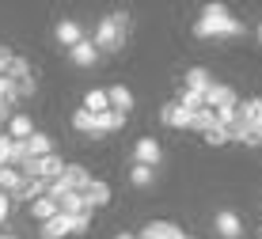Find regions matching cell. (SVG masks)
Listing matches in <instances>:
<instances>
[{"label": "cell", "instance_id": "5bb4252c", "mask_svg": "<svg viewBox=\"0 0 262 239\" xmlns=\"http://www.w3.org/2000/svg\"><path fill=\"white\" fill-rule=\"evenodd\" d=\"M65 167H69V163L61 160L57 152H53V156H46V160H38V179H46V182H57L61 175H65Z\"/></svg>", "mask_w": 262, "mask_h": 239}, {"label": "cell", "instance_id": "603a6c76", "mask_svg": "<svg viewBox=\"0 0 262 239\" xmlns=\"http://www.w3.org/2000/svg\"><path fill=\"white\" fill-rule=\"evenodd\" d=\"M72 129H76V133H92V129H95V114L80 106L76 114H72Z\"/></svg>", "mask_w": 262, "mask_h": 239}, {"label": "cell", "instance_id": "ffe728a7", "mask_svg": "<svg viewBox=\"0 0 262 239\" xmlns=\"http://www.w3.org/2000/svg\"><path fill=\"white\" fill-rule=\"evenodd\" d=\"M27 148H31L34 160H46V156H53V137L50 133H34L31 141H27Z\"/></svg>", "mask_w": 262, "mask_h": 239}, {"label": "cell", "instance_id": "7402d4cb", "mask_svg": "<svg viewBox=\"0 0 262 239\" xmlns=\"http://www.w3.org/2000/svg\"><path fill=\"white\" fill-rule=\"evenodd\" d=\"M84 198H88V205H92V209H99V205H106V201H111V186H106V182H99V179H92V186L84 190Z\"/></svg>", "mask_w": 262, "mask_h": 239}, {"label": "cell", "instance_id": "5b68a950", "mask_svg": "<svg viewBox=\"0 0 262 239\" xmlns=\"http://www.w3.org/2000/svg\"><path fill=\"white\" fill-rule=\"evenodd\" d=\"M213 228H216L221 239H239L243 235V220H239V213H232V209H221V213L213 216Z\"/></svg>", "mask_w": 262, "mask_h": 239}, {"label": "cell", "instance_id": "4fadbf2b", "mask_svg": "<svg viewBox=\"0 0 262 239\" xmlns=\"http://www.w3.org/2000/svg\"><path fill=\"white\" fill-rule=\"evenodd\" d=\"M65 235H72V216H65V213H57L53 220L42 224V239H65Z\"/></svg>", "mask_w": 262, "mask_h": 239}, {"label": "cell", "instance_id": "2e32d148", "mask_svg": "<svg viewBox=\"0 0 262 239\" xmlns=\"http://www.w3.org/2000/svg\"><path fill=\"white\" fill-rule=\"evenodd\" d=\"M23 171H15V167H0V194H8V198H12V194H19V190H23Z\"/></svg>", "mask_w": 262, "mask_h": 239}, {"label": "cell", "instance_id": "9c48e42d", "mask_svg": "<svg viewBox=\"0 0 262 239\" xmlns=\"http://www.w3.org/2000/svg\"><path fill=\"white\" fill-rule=\"evenodd\" d=\"M213 84H216L213 72H209V69H202V65H194V69H186V72H183V88H190V91H202V95H205V91H209Z\"/></svg>", "mask_w": 262, "mask_h": 239}, {"label": "cell", "instance_id": "277c9868", "mask_svg": "<svg viewBox=\"0 0 262 239\" xmlns=\"http://www.w3.org/2000/svg\"><path fill=\"white\" fill-rule=\"evenodd\" d=\"M205 106L209 110H232V106H239V95H236V88H228V84H213L205 91Z\"/></svg>", "mask_w": 262, "mask_h": 239}, {"label": "cell", "instance_id": "44dd1931", "mask_svg": "<svg viewBox=\"0 0 262 239\" xmlns=\"http://www.w3.org/2000/svg\"><path fill=\"white\" fill-rule=\"evenodd\" d=\"M84 110H92V114H103V110H111V95H106L103 88H92L84 95Z\"/></svg>", "mask_w": 262, "mask_h": 239}, {"label": "cell", "instance_id": "836d02e7", "mask_svg": "<svg viewBox=\"0 0 262 239\" xmlns=\"http://www.w3.org/2000/svg\"><path fill=\"white\" fill-rule=\"evenodd\" d=\"M114 239H137V235H133V232H118V235H114Z\"/></svg>", "mask_w": 262, "mask_h": 239}, {"label": "cell", "instance_id": "4316f807", "mask_svg": "<svg viewBox=\"0 0 262 239\" xmlns=\"http://www.w3.org/2000/svg\"><path fill=\"white\" fill-rule=\"evenodd\" d=\"M0 99L12 103V106H15V99H19V84H15L12 76H0Z\"/></svg>", "mask_w": 262, "mask_h": 239}, {"label": "cell", "instance_id": "e575fe53", "mask_svg": "<svg viewBox=\"0 0 262 239\" xmlns=\"http://www.w3.org/2000/svg\"><path fill=\"white\" fill-rule=\"evenodd\" d=\"M0 239H19V235H12V232H4V235H0Z\"/></svg>", "mask_w": 262, "mask_h": 239}, {"label": "cell", "instance_id": "e0dca14e", "mask_svg": "<svg viewBox=\"0 0 262 239\" xmlns=\"http://www.w3.org/2000/svg\"><path fill=\"white\" fill-rule=\"evenodd\" d=\"M106 95H111V110H122V114H129V110H133V91L125 84L106 88Z\"/></svg>", "mask_w": 262, "mask_h": 239}, {"label": "cell", "instance_id": "8fae6325", "mask_svg": "<svg viewBox=\"0 0 262 239\" xmlns=\"http://www.w3.org/2000/svg\"><path fill=\"white\" fill-rule=\"evenodd\" d=\"M57 42L69 46V50H72V46H80V42H84V27H80L76 19H61L57 23Z\"/></svg>", "mask_w": 262, "mask_h": 239}, {"label": "cell", "instance_id": "f1b7e54d", "mask_svg": "<svg viewBox=\"0 0 262 239\" xmlns=\"http://www.w3.org/2000/svg\"><path fill=\"white\" fill-rule=\"evenodd\" d=\"M8 160H12V137L0 133V167H8Z\"/></svg>", "mask_w": 262, "mask_h": 239}, {"label": "cell", "instance_id": "d6a6232c", "mask_svg": "<svg viewBox=\"0 0 262 239\" xmlns=\"http://www.w3.org/2000/svg\"><path fill=\"white\" fill-rule=\"evenodd\" d=\"M4 122H12V103H4V99H0V125Z\"/></svg>", "mask_w": 262, "mask_h": 239}, {"label": "cell", "instance_id": "52a82bcc", "mask_svg": "<svg viewBox=\"0 0 262 239\" xmlns=\"http://www.w3.org/2000/svg\"><path fill=\"white\" fill-rule=\"evenodd\" d=\"M125 118H129V114H122V110H103V114H95V129H92V137H106V133L122 129Z\"/></svg>", "mask_w": 262, "mask_h": 239}, {"label": "cell", "instance_id": "d6986e66", "mask_svg": "<svg viewBox=\"0 0 262 239\" xmlns=\"http://www.w3.org/2000/svg\"><path fill=\"white\" fill-rule=\"evenodd\" d=\"M190 129H198V133H209V129H216V110H209V106H205V110H194V114H190Z\"/></svg>", "mask_w": 262, "mask_h": 239}, {"label": "cell", "instance_id": "ac0fdd59", "mask_svg": "<svg viewBox=\"0 0 262 239\" xmlns=\"http://www.w3.org/2000/svg\"><path fill=\"white\" fill-rule=\"evenodd\" d=\"M57 205H61V213H65V216H80V213H95V209L88 205V198H84V194H65V198L57 201Z\"/></svg>", "mask_w": 262, "mask_h": 239}, {"label": "cell", "instance_id": "30bf717a", "mask_svg": "<svg viewBox=\"0 0 262 239\" xmlns=\"http://www.w3.org/2000/svg\"><path fill=\"white\" fill-rule=\"evenodd\" d=\"M38 133L34 129V122H31V114H12V122H8V137H12V141H31V137Z\"/></svg>", "mask_w": 262, "mask_h": 239}, {"label": "cell", "instance_id": "7a4b0ae2", "mask_svg": "<svg viewBox=\"0 0 262 239\" xmlns=\"http://www.w3.org/2000/svg\"><path fill=\"white\" fill-rule=\"evenodd\" d=\"M122 38H125V15H103L95 27V50L99 53H114V50H122Z\"/></svg>", "mask_w": 262, "mask_h": 239}, {"label": "cell", "instance_id": "8d00e7d4", "mask_svg": "<svg viewBox=\"0 0 262 239\" xmlns=\"http://www.w3.org/2000/svg\"><path fill=\"white\" fill-rule=\"evenodd\" d=\"M258 239H262V228H258Z\"/></svg>", "mask_w": 262, "mask_h": 239}, {"label": "cell", "instance_id": "d590c367", "mask_svg": "<svg viewBox=\"0 0 262 239\" xmlns=\"http://www.w3.org/2000/svg\"><path fill=\"white\" fill-rule=\"evenodd\" d=\"M258 42H262V23H258Z\"/></svg>", "mask_w": 262, "mask_h": 239}, {"label": "cell", "instance_id": "cb8c5ba5", "mask_svg": "<svg viewBox=\"0 0 262 239\" xmlns=\"http://www.w3.org/2000/svg\"><path fill=\"white\" fill-rule=\"evenodd\" d=\"M4 76H12L15 84H23V80H31V65H27L23 57H12V65H8V72Z\"/></svg>", "mask_w": 262, "mask_h": 239}, {"label": "cell", "instance_id": "ba28073f", "mask_svg": "<svg viewBox=\"0 0 262 239\" xmlns=\"http://www.w3.org/2000/svg\"><path fill=\"white\" fill-rule=\"evenodd\" d=\"M160 122L171 125V129H190V110H186L183 103H167L164 110H160Z\"/></svg>", "mask_w": 262, "mask_h": 239}, {"label": "cell", "instance_id": "f546056e", "mask_svg": "<svg viewBox=\"0 0 262 239\" xmlns=\"http://www.w3.org/2000/svg\"><path fill=\"white\" fill-rule=\"evenodd\" d=\"M88 228H92V213H80V216H72V235L88 232Z\"/></svg>", "mask_w": 262, "mask_h": 239}, {"label": "cell", "instance_id": "9a60e30c", "mask_svg": "<svg viewBox=\"0 0 262 239\" xmlns=\"http://www.w3.org/2000/svg\"><path fill=\"white\" fill-rule=\"evenodd\" d=\"M57 213H61V205H57V201H53L50 194H46V198H38V201H31V216L38 220V224H46V220H53Z\"/></svg>", "mask_w": 262, "mask_h": 239}, {"label": "cell", "instance_id": "7c38bea8", "mask_svg": "<svg viewBox=\"0 0 262 239\" xmlns=\"http://www.w3.org/2000/svg\"><path fill=\"white\" fill-rule=\"evenodd\" d=\"M69 57H72V65L88 69V65H95V61H99V50H95V42H92V38H84L80 46H72V50H69Z\"/></svg>", "mask_w": 262, "mask_h": 239}, {"label": "cell", "instance_id": "83f0119b", "mask_svg": "<svg viewBox=\"0 0 262 239\" xmlns=\"http://www.w3.org/2000/svg\"><path fill=\"white\" fill-rule=\"evenodd\" d=\"M228 141H232V133H228V129H221V125L205 133V144H213V148H221V144H228Z\"/></svg>", "mask_w": 262, "mask_h": 239}, {"label": "cell", "instance_id": "8992f818", "mask_svg": "<svg viewBox=\"0 0 262 239\" xmlns=\"http://www.w3.org/2000/svg\"><path fill=\"white\" fill-rule=\"evenodd\" d=\"M137 239H186V232L179 224H171V220H152V224L141 228Z\"/></svg>", "mask_w": 262, "mask_h": 239}, {"label": "cell", "instance_id": "484cf974", "mask_svg": "<svg viewBox=\"0 0 262 239\" xmlns=\"http://www.w3.org/2000/svg\"><path fill=\"white\" fill-rule=\"evenodd\" d=\"M152 175H156L152 167H141V163H133V171H129V182L144 190V186H152Z\"/></svg>", "mask_w": 262, "mask_h": 239}, {"label": "cell", "instance_id": "6da1fadb", "mask_svg": "<svg viewBox=\"0 0 262 239\" xmlns=\"http://www.w3.org/2000/svg\"><path fill=\"white\" fill-rule=\"evenodd\" d=\"M243 31H247L243 19H236L224 4H209V8L202 12V19L194 23V34H198V38H236V34H243Z\"/></svg>", "mask_w": 262, "mask_h": 239}, {"label": "cell", "instance_id": "4dcf8cb0", "mask_svg": "<svg viewBox=\"0 0 262 239\" xmlns=\"http://www.w3.org/2000/svg\"><path fill=\"white\" fill-rule=\"evenodd\" d=\"M8 213H12V198H8V194H0V224L8 220Z\"/></svg>", "mask_w": 262, "mask_h": 239}, {"label": "cell", "instance_id": "1f68e13d", "mask_svg": "<svg viewBox=\"0 0 262 239\" xmlns=\"http://www.w3.org/2000/svg\"><path fill=\"white\" fill-rule=\"evenodd\" d=\"M34 91H38V84H34V80H23V84H19V99L34 95Z\"/></svg>", "mask_w": 262, "mask_h": 239}, {"label": "cell", "instance_id": "3957f363", "mask_svg": "<svg viewBox=\"0 0 262 239\" xmlns=\"http://www.w3.org/2000/svg\"><path fill=\"white\" fill-rule=\"evenodd\" d=\"M160 160H164V148H160L156 137H141V141L133 144V163H141V167H152V171H156Z\"/></svg>", "mask_w": 262, "mask_h": 239}, {"label": "cell", "instance_id": "d4e9b609", "mask_svg": "<svg viewBox=\"0 0 262 239\" xmlns=\"http://www.w3.org/2000/svg\"><path fill=\"white\" fill-rule=\"evenodd\" d=\"M179 103H183V106H186V110L194 114V110H205V95H202V91H190V88H183Z\"/></svg>", "mask_w": 262, "mask_h": 239}]
</instances>
